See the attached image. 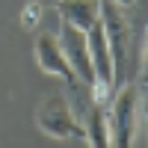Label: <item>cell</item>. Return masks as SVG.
Wrapping results in <instances>:
<instances>
[{
  "label": "cell",
  "instance_id": "cell-8",
  "mask_svg": "<svg viewBox=\"0 0 148 148\" xmlns=\"http://www.w3.org/2000/svg\"><path fill=\"white\" fill-rule=\"evenodd\" d=\"M39 18H42V6H39V3L24 6V12H21V24H24V27H33Z\"/></svg>",
  "mask_w": 148,
  "mask_h": 148
},
{
  "label": "cell",
  "instance_id": "cell-6",
  "mask_svg": "<svg viewBox=\"0 0 148 148\" xmlns=\"http://www.w3.org/2000/svg\"><path fill=\"white\" fill-rule=\"evenodd\" d=\"M83 139L89 142V148H113V130H110V116L107 104H98L89 95V104H83Z\"/></svg>",
  "mask_w": 148,
  "mask_h": 148
},
{
  "label": "cell",
  "instance_id": "cell-2",
  "mask_svg": "<svg viewBox=\"0 0 148 148\" xmlns=\"http://www.w3.org/2000/svg\"><path fill=\"white\" fill-rule=\"evenodd\" d=\"M139 89L136 86H121L113 95L107 116H110V130H113V148H133L139 130Z\"/></svg>",
  "mask_w": 148,
  "mask_h": 148
},
{
  "label": "cell",
  "instance_id": "cell-4",
  "mask_svg": "<svg viewBox=\"0 0 148 148\" xmlns=\"http://www.w3.org/2000/svg\"><path fill=\"white\" fill-rule=\"evenodd\" d=\"M59 45H62V53L68 59V65L74 71V80H77L80 86H86V89H92L95 83V74H92V59H89V45H86V33L68 27V24H62V30H59Z\"/></svg>",
  "mask_w": 148,
  "mask_h": 148
},
{
  "label": "cell",
  "instance_id": "cell-9",
  "mask_svg": "<svg viewBox=\"0 0 148 148\" xmlns=\"http://www.w3.org/2000/svg\"><path fill=\"white\" fill-rule=\"evenodd\" d=\"M113 3H116V6H121V9H125V6H130V3H133V0H113Z\"/></svg>",
  "mask_w": 148,
  "mask_h": 148
},
{
  "label": "cell",
  "instance_id": "cell-5",
  "mask_svg": "<svg viewBox=\"0 0 148 148\" xmlns=\"http://www.w3.org/2000/svg\"><path fill=\"white\" fill-rule=\"evenodd\" d=\"M33 47H36V65H39L45 74L62 77V80H68L71 86L77 83V80H74L71 65H68V59H65V53H62V45H59V39H56L53 33H39Z\"/></svg>",
  "mask_w": 148,
  "mask_h": 148
},
{
  "label": "cell",
  "instance_id": "cell-1",
  "mask_svg": "<svg viewBox=\"0 0 148 148\" xmlns=\"http://www.w3.org/2000/svg\"><path fill=\"white\" fill-rule=\"evenodd\" d=\"M101 27H104V39H107V47H110V56H113L116 80H121L127 65H130V42H133L130 21L125 18L121 6H116L113 0H101Z\"/></svg>",
  "mask_w": 148,
  "mask_h": 148
},
{
  "label": "cell",
  "instance_id": "cell-3",
  "mask_svg": "<svg viewBox=\"0 0 148 148\" xmlns=\"http://www.w3.org/2000/svg\"><path fill=\"white\" fill-rule=\"evenodd\" d=\"M36 125L53 139H83V125L80 116L65 95H47L36 107Z\"/></svg>",
  "mask_w": 148,
  "mask_h": 148
},
{
  "label": "cell",
  "instance_id": "cell-7",
  "mask_svg": "<svg viewBox=\"0 0 148 148\" xmlns=\"http://www.w3.org/2000/svg\"><path fill=\"white\" fill-rule=\"evenodd\" d=\"M56 12L68 27L89 33L101 21V0H56Z\"/></svg>",
  "mask_w": 148,
  "mask_h": 148
},
{
  "label": "cell",
  "instance_id": "cell-10",
  "mask_svg": "<svg viewBox=\"0 0 148 148\" xmlns=\"http://www.w3.org/2000/svg\"><path fill=\"white\" fill-rule=\"evenodd\" d=\"M145 71H148V36H145Z\"/></svg>",
  "mask_w": 148,
  "mask_h": 148
}]
</instances>
